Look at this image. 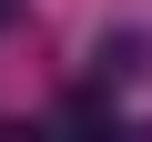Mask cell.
Segmentation results:
<instances>
[{
	"mask_svg": "<svg viewBox=\"0 0 152 142\" xmlns=\"http://www.w3.org/2000/svg\"><path fill=\"white\" fill-rule=\"evenodd\" d=\"M142 71H152V41L142 31H112L102 41V81H142Z\"/></svg>",
	"mask_w": 152,
	"mask_h": 142,
	"instance_id": "1",
	"label": "cell"
},
{
	"mask_svg": "<svg viewBox=\"0 0 152 142\" xmlns=\"http://www.w3.org/2000/svg\"><path fill=\"white\" fill-rule=\"evenodd\" d=\"M0 20H10V0H0Z\"/></svg>",
	"mask_w": 152,
	"mask_h": 142,
	"instance_id": "2",
	"label": "cell"
}]
</instances>
